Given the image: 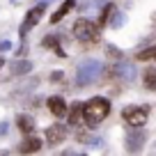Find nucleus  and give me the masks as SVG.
Masks as SVG:
<instances>
[{
    "label": "nucleus",
    "mask_w": 156,
    "mask_h": 156,
    "mask_svg": "<svg viewBox=\"0 0 156 156\" xmlns=\"http://www.w3.org/2000/svg\"><path fill=\"white\" fill-rule=\"evenodd\" d=\"M136 60H156V46H151V48L140 51V53L136 55Z\"/></svg>",
    "instance_id": "13"
},
{
    "label": "nucleus",
    "mask_w": 156,
    "mask_h": 156,
    "mask_svg": "<svg viewBox=\"0 0 156 156\" xmlns=\"http://www.w3.org/2000/svg\"><path fill=\"white\" fill-rule=\"evenodd\" d=\"M73 34H76L80 41H87V44H94L99 39V25L90 19H78L73 23Z\"/></svg>",
    "instance_id": "2"
},
{
    "label": "nucleus",
    "mask_w": 156,
    "mask_h": 156,
    "mask_svg": "<svg viewBox=\"0 0 156 156\" xmlns=\"http://www.w3.org/2000/svg\"><path fill=\"white\" fill-rule=\"evenodd\" d=\"M122 117L133 129H142L147 124V117H149V106H126L122 110Z\"/></svg>",
    "instance_id": "3"
},
{
    "label": "nucleus",
    "mask_w": 156,
    "mask_h": 156,
    "mask_svg": "<svg viewBox=\"0 0 156 156\" xmlns=\"http://www.w3.org/2000/svg\"><path fill=\"white\" fill-rule=\"evenodd\" d=\"M16 126H19L23 133H32L34 131V119L30 115H19L16 117Z\"/></svg>",
    "instance_id": "9"
},
{
    "label": "nucleus",
    "mask_w": 156,
    "mask_h": 156,
    "mask_svg": "<svg viewBox=\"0 0 156 156\" xmlns=\"http://www.w3.org/2000/svg\"><path fill=\"white\" fill-rule=\"evenodd\" d=\"M41 145H44V142H41V138L25 133V138H23V142H21L19 151H21V154H34V151H39V149H41Z\"/></svg>",
    "instance_id": "6"
},
{
    "label": "nucleus",
    "mask_w": 156,
    "mask_h": 156,
    "mask_svg": "<svg viewBox=\"0 0 156 156\" xmlns=\"http://www.w3.org/2000/svg\"><path fill=\"white\" fill-rule=\"evenodd\" d=\"M44 14H46V2H44V5H37V7H32V9L28 12V16H25V21L21 23V34L25 37V34H28L30 30H32L34 25L39 23V19H41Z\"/></svg>",
    "instance_id": "5"
},
{
    "label": "nucleus",
    "mask_w": 156,
    "mask_h": 156,
    "mask_svg": "<svg viewBox=\"0 0 156 156\" xmlns=\"http://www.w3.org/2000/svg\"><path fill=\"white\" fill-rule=\"evenodd\" d=\"M108 53H110L112 58H122V53H119L117 48H112V46H108Z\"/></svg>",
    "instance_id": "18"
},
{
    "label": "nucleus",
    "mask_w": 156,
    "mask_h": 156,
    "mask_svg": "<svg viewBox=\"0 0 156 156\" xmlns=\"http://www.w3.org/2000/svg\"><path fill=\"white\" fill-rule=\"evenodd\" d=\"M112 9H115L112 5H106V7H103V12H101V19H99V25H103V23L108 21V16L112 14Z\"/></svg>",
    "instance_id": "16"
},
{
    "label": "nucleus",
    "mask_w": 156,
    "mask_h": 156,
    "mask_svg": "<svg viewBox=\"0 0 156 156\" xmlns=\"http://www.w3.org/2000/svg\"><path fill=\"white\" fill-rule=\"evenodd\" d=\"M117 14H119V12H117ZM117 14H115V19H112V25H115V28L124 23V16H117Z\"/></svg>",
    "instance_id": "17"
},
{
    "label": "nucleus",
    "mask_w": 156,
    "mask_h": 156,
    "mask_svg": "<svg viewBox=\"0 0 156 156\" xmlns=\"http://www.w3.org/2000/svg\"><path fill=\"white\" fill-rule=\"evenodd\" d=\"M99 73H101V64H99L97 60H85V62L78 67L76 80H78V85H80V87H85V85H90V83H94V80H97Z\"/></svg>",
    "instance_id": "4"
},
{
    "label": "nucleus",
    "mask_w": 156,
    "mask_h": 156,
    "mask_svg": "<svg viewBox=\"0 0 156 156\" xmlns=\"http://www.w3.org/2000/svg\"><path fill=\"white\" fill-rule=\"evenodd\" d=\"M46 103H48V110L53 112L55 117H64V115H67V110H69L62 97H51V99H48Z\"/></svg>",
    "instance_id": "8"
},
{
    "label": "nucleus",
    "mask_w": 156,
    "mask_h": 156,
    "mask_svg": "<svg viewBox=\"0 0 156 156\" xmlns=\"http://www.w3.org/2000/svg\"><path fill=\"white\" fill-rule=\"evenodd\" d=\"M83 106L85 103H80V101L71 103V112H69V124H71V126H78L80 117H83Z\"/></svg>",
    "instance_id": "10"
},
{
    "label": "nucleus",
    "mask_w": 156,
    "mask_h": 156,
    "mask_svg": "<svg viewBox=\"0 0 156 156\" xmlns=\"http://www.w3.org/2000/svg\"><path fill=\"white\" fill-rule=\"evenodd\" d=\"M0 67H2V60H0Z\"/></svg>",
    "instance_id": "19"
},
{
    "label": "nucleus",
    "mask_w": 156,
    "mask_h": 156,
    "mask_svg": "<svg viewBox=\"0 0 156 156\" xmlns=\"http://www.w3.org/2000/svg\"><path fill=\"white\" fill-rule=\"evenodd\" d=\"M46 142L48 145H60V142H64V138H67V131L62 129V124H53V126L46 129Z\"/></svg>",
    "instance_id": "7"
},
{
    "label": "nucleus",
    "mask_w": 156,
    "mask_h": 156,
    "mask_svg": "<svg viewBox=\"0 0 156 156\" xmlns=\"http://www.w3.org/2000/svg\"><path fill=\"white\" fill-rule=\"evenodd\" d=\"M145 87L156 92V69H147L145 71Z\"/></svg>",
    "instance_id": "12"
},
{
    "label": "nucleus",
    "mask_w": 156,
    "mask_h": 156,
    "mask_svg": "<svg viewBox=\"0 0 156 156\" xmlns=\"http://www.w3.org/2000/svg\"><path fill=\"white\" fill-rule=\"evenodd\" d=\"M108 112H110V101L106 97H94L83 106V119L87 126L94 129L99 122H103L108 117Z\"/></svg>",
    "instance_id": "1"
},
{
    "label": "nucleus",
    "mask_w": 156,
    "mask_h": 156,
    "mask_svg": "<svg viewBox=\"0 0 156 156\" xmlns=\"http://www.w3.org/2000/svg\"><path fill=\"white\" fill-rule=\"evenodd\" d=\"M44 2H51V0H44Z\"/></svg>",
    "instance_id": "20"
},
{
    "label": "nucleus",
    "mask_w": 156,
    "mask_h": 156,
    "mask_svg": "<svg viewBox=\"0 0 156 156\" xmlns=\"http://www.w3.org/2000/svg\"><path fill=\"white\" fill-rule=\"evenodd\" d=\"M71 7H73V0H64V5L60 7V9L55 12L53 16H51V23H58L60 19H64V16H67L69 12H71Z\"/></svg>",
    "instance_id": "11"
},
{
    "label": "nucleus",
    "mask_w": 156,
    "mask_h": 156,
    "mask_svg": "<svg viewBox=\"0 0 156 156\" xmlns=\"http://www.w3.org/2000/svg\"><path fill=\"white\" fill-rule=\"evenodd\" d=\"M30 67H32L30 62H19V64H14L12 73H14V76H19V73H25V71H30Z\"/></svg>",
    "instance_id": "14"
},
{
    "label": "nucleus",
    "mask_w": 156,
    "mask_h": 156,
    "mask_svg": "<svg viewBox=\"0 0 156 156\" xmlns=\"http://www.w3.org/2000/svg\"><path fill=\"white\" fill-rule=\"evenodd\" d=\"M140 140H145V136H142V133H140V136H138V138H133V136H129V149H138V147H140Z\"/></svg>",
    "instance_id": "15"
}]
</instances>
